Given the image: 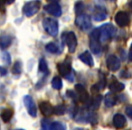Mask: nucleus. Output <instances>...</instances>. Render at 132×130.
<instances>
[{"label": "nucleus", "instance_id": "1", "mask_svg": "<svg viewBox=\"0 0 132 130\" xmlns=\"http://www.w3.org/2000/svg\"><path fill=\"white\" fill-rule=\"evenodd\" d=\"M116 34V28L111 24H104L99 27V40L101 44L110 41Z\"/></svg>", "mask_w": 132, "mask_h": 130}, {"label": "nucleus", "instance_id": "2", "mask_svg": "<svg viewBox=\"0 0 132 130\" xmlns=\"http://www.w3.org/2000/svg\"><path fill=\"white\" fill-rule=\"evenodd\" d=\"M43 26L46 33L51 36H56L59 32V24L55 19L46 17L43 19Z\"/></svg>", "mask_w": 132, "mask_h": 130}, {"label": "nucleus", "instance_id": "3", "mask_svg": "<svg viewBox=\"0 0 132 130\" xmlns=\"http://www.w3.org/2000/svg\"><path fill=\"white\" fill-rule=\"evenodd\" d=\"M90 49L92 53L98 55L101 53V44L99 40V28H96L90 34Z\"/></svg>", "mask_w": 132, "mask_h": 130}, {"label": "nucleus", "instance_id": "4", "mask_svg": "<svg viewBox=\"0 0 132 130\" xmlns=\"http://www.w3.org/2000/svg\"><path fill=\"white\" fill-rule=\"evenodd\" d=\"M75 24L80 28V30L84 32L90 30L92 26L90 15H86V14H81V15H77L75 19Z\"/></svg>", "mask_w": 132, "mask_h": 130}, {"label": "nucleus", "instance_id": "5", "mask_svg": "<svg viewBox=\"0 0 132 130\" xmlns=\"http://www.w3.org/2000/svg\"><path fill=\"white\" fill-rule=\"evenodd\" d=\"M40 1H29V2H26L24 5V7H23V14L27 17L34 16L40 9Z\"/></svg>", "mask_w": 132, "mask_h": 130}, {"label": "nucleus", "instance_id": "6", "mask_svg": "<svg viewBox=\"0 0 132 130\" xmlns=\"http://www.w3.org/2000/svg\"><path fill=\"white\" fill-rule=\"evenodd\" d=\"M57 70L61 75L69 79L72 74V62L70 59L67 57L62 62H59L57 64Z\"/></svg>", "mask_w": 132, "mask_h": 130}, {"label": "nucleus", "instance_id": "7", "mask_svg": "<svg viewBox=\"0 0 132 130\" xmlns=\"http://www.w3.org/2000/svg\"><path fill=\"white\" fill-rule=\"evenodd\" d=\"M114 20L119 27H126L130 23V15L126 11H119L115 15Z\"/></svg>", "mask_w": 132, "mask_h": 130}, {"label": "nucleus", "instance_id": "8", "mask_svg": "<svg viewBox=\"0 0 132 130\" xmlns=\"http://www.w3.org/2000/svg\"><path fill=\"white\" fill-rule=\"evenodd\" d=\"M63 41L68 47L69 51L71 53H74L77 47V38H76L74 32H68L65 34V36H63Z\"/></svg>", "mask_w": 132, "mask_h": 130}, {"label": "nucleus", "instance_id": "9", "mask_svg": "<svg viewBox=\"0 0 132 130\" xmlns=\"http://www.w3.org/2000/svg\"><path fill=\"white\" fill-rule=\"evenodd\" d=\"M44 9L45 12H47L48 14L53 15V16L59 17L62 15V8H61L60 4L56 1H53V2L45 5Z\"/></svg>", "mask_w": 132, "mask_h": 130}, {"label": "nucleus", "instance_id": "10", "mask_svg": "<svg viewBox=\"0 0 132 130\" xmlns=\"http://www.w3.org/2000/svg\"><path fill=\"white\" fill-rule=\"evenodd\" d=\"M24 104L26 106L27 112L31 117H35L37 115V108L33 98L30 95H26L24 97Z\"/></svg>", "mask_w": 132, "mask_h": 130}, {"label": "nucleus", "instance_id": "11", "mask_svg": "<svg viewBox=\"0 0 132 130\" xmlns=\"http://www.w3.org/2000/svg\"><path fill=\"white\" fill-rule=\"evenodd\" d=\"M107 68L110 72H117L120 68V60L116 55H109L106 60Z\"/></svg>", "mask_w": 132, "mask_h": 130}, {"label": "nucleus", "instance_id": "12", "mask_svg": "<svg viewBox=\"0 0 132 130\" xmlns=\"http://www.w3.org/2000/svg\"><path fill=\"white\" fill-rule=\"evenodd\" d=\"M75 90L76 94L78 96V99H80L81 103H86L89 102L90 100V96H89V92L86 90V89L82 86L81 84H76L75 85Z\"/></svg>", "mask_w": 132, "mask_h": 130}, {"label": "nucleus", "instance_id": "13", "mask_svg": "<svg viewBox=\"0 0 132 130\" xmlns=\"http://www.w3.org/2000/svg\"><path fill=\"white\" fill-rule=\"evenodd\" d=\"M113 125L118 129H121V128L125 127V126L127 125V119L125 116L120 113L116 114L113 117Z\"/></svg>", "mask_w": 132, "mask_h": 130}, {"label": "nucleus", "instance_id": "14", "mask_svg": "<svg viewBox=\"0 0 132 130\" xmlns=\"http://www.w3.org/2000/svg\"><path fill=\"white\" fill-rule=\"evenodd\" d=\"M53 107L48 101H43L39 104V109H40L41 113L45 117H49L53 114Z\"/></svg>", "mask_w": 132, "mask_h": 130}, {"label": "nucleus", "instance_id": "15", "mask_svg": "<svg viewBox=\"0 0 132 130\" xmlns=\"http://www.w3.org/2000/svg\"><path fill=\"white\" fill-rule=\"evenodd\" d=\"M79 59L85 63L86 65L90 67H92L94 65V62H93V58H92V54L89 51H85L84 53H82L81 54L79 55Z\"/></svg>", "mask_w": 132, "mask_h": 130}, {"label": "nucleus", "instance_id": "16", "mask_svg": "<svg viewBox=\"0 0 132 130\" xmlns=\"http://www.w3.org/2000/svg\"><path fill=\"white\" fill-rule=\"evenodd\" d=\"M12 44V37L8 34H2L0 36V48L1 49H6Z\"/></svg>", "mask_w": 132, "mask_h": 130}, {"label": "nucleus", "instance_id": "17", "mask_svg": "<svg viewBox=\"0 0 132 130\" xmlns=\"http://www.w3.org/2000/svg\"><path fill=\"white\" fill-rule=\"evenodd\" d=\"M117 97L113 93H108L104 98V104L108 108H111L117 103Z\"/></svg>", "mask_w": 132, "mask_h": 130}, {"label": "nucleus", "instance_id": "18", "mask_svg": "<svg viewBox=\"0 0 132 130\" xmlns=\"http://www.w3.org/2000/svg\"><path fill=\"white\" fill-rule=\"evenodd\" d=\"M109 89L111 92L113 93H118V92L122 91L125 89V85L121 82H119V81H113L110 84L109 86Z\"/></svg>", "mask_w": 132, "mask_h": 130}, {"label": "nucleus", "instance_id": "19", "mask_svg": "<svg viewBox=\"0 0 132 130\" xmlns=\"http://www.w3.org/2000/svg\"><path fill=\"white\" fill-rule=\"evenodd\" d=\"M13 116H14L13 109H11V108H6V109H4L2 112H1L0 117H1L2 120L4 121L5 123H7L11 120V118L13 117Z\"/></svg>", "mask_w": 132, "mask_h": 130}, {"label": "nucleus", "instance_id": "20", "mask_svg": "<svg viewBox=\"0 0 132 130\" xmlns=\"http://www.w3.org/2000/svg\"><path fill=\"white\" fill-rule=\"evenodd\" d=\"M105 84H106V80L105 79H101V81L97 83V84H94L93 86L90 89V91L94 94H98L101 90L105 88Z\"/></svg>", "mask_w": 132, "mask_h": 130}, {"label": "nucleus", "instance_id": "21", "mask_svg": "<svg viewBox=\"0 0 132 130\" xmlns=\"http://www.w3.org/2000/svg\"><path fill=\"white\" fill-rule=\"evenodd\" d=\"M107 18V13L105 8H101V10H99L97 8V11L94 13L93 15V19L95 21H103Z\"/></svg>", "mask_w": 132, "mask_h": 130}, {"label": "nucleus", "instance_id": "22", "mask_svg": "<svg viewBox=\"0 0 132 130\" xmlns=\"http://www.w3.org/2000/svg\"><path fill=\"white\" fill-rule=\"evenodd\" d=\"M102 101V96L101 94H94L93 98H92V101H90V106L94 109H97L101 104Z\"/></svg>", "mask_w": 132, "mask_h": 130}, {"label": "nucleus", "instance_id": "23", "mask_svg": "<svg viewBox=\"0 0 132 130\" xmlns=\"http://www.w3.org/2000/svg\"><path fill=\"white\" fill-rule=\"evenodd\" d=\"M67 111V107L64 104H61V105H57V106L53 107V114H55V115L58 116H62L64 115Z\"/></svg>", "mask_w": 132, "mask_h": 130}, {"label": "nucleus", "instance_id": "24", "mask_svg": "<svg viewBox=\"0 0 132 130\" xmlns=\"http://www.w3.org/2000/svg\"><path fill=\"white\" fill-rule=\"evenodd\" d=\"M52 87H53L54 90H60L62 88V81L59 76H55L53 80H52Z\"/></svg>", "mask_w": 132, "mask_h": 130}, {"label": "nucleus", "instance_id": "25", "mask_svg": "<svg viewBox=\"0 0 132 130\" xmlns=\"http://www.w3.org/2000/svg\"><path fill=\"white\" fill-rule=\"evenodd\" d=\"M45 49H46V51H47L48 53H61V51H59L58 45H57L56 44H54V42H49L48 44H46Z\"/></svg>", "mask_w": 132, "mask_h": 130}, {"label": "nucleus", "instance_id": "26", "mask_svg": "<svg viewBox=\"0 0 132 130\" xmlns=\"http://www.w3.org/2000/svg\"><path fill=\"white\" fill-rule=\"evenodd\" d=\"M65 125L62 124V122H53L48 127V130H65Z\"/></svg>", "mask_w": 132, "mask_h": 130}, {"label": "nucleus", "instance_id": "27", "mask_svg": "<svg viewBox=\"0 0 132 130\" xmlns=\"http://www.w3.org/2000/svg\"><path fill=\"white\" fill-rule=\"evenodd\" d=\"M39 72H42V73H48V66H47V62L44 60V58H42L39 62Z\"/></svg>", "mask_w": 132, "mask_h": 130}, {"label": "nucleus", "instance_id": "28", "mask_svg": "<svg viewBox=\"0 0 132 130\" xmlns=\"http://www.w3.org/2000/svg\"><path fill=\"white\" fill-rule=\"evenodd\" d=\"M12 72L15 75H19L22 72V63H21V62L17 60V62H15L13 69H12Z\"/></svg>", "mask_w": 132, "mask_h": 130}, {"label": "nucleus", "instance_id": "29", "mask_svg": "<svg viewBox=\"0 0 132 130\" xmlns=\"http://www.w3.org/2000/svg\"><path fill=\"white\" fill-rule=\"evenodd\" d=\"M74 9H75V13L77 14V15H81V14H82L83 10H84V4L82 2H77L75 4Z\"/></svg>", "mask_w": 132, "mask_h": 130}, {"label": "nucleus", "instance_id": "30", "mask_svg": "<svg viewBox=\"0 0 132 130\" xmlns=\"http://www.w3.org/2000/svg\"><path fill=\"white\" fill-rule=\"evenodd\" d=\"M3 62H4L5 64H6V65H9V64L11 63V56H10V54L7 51H5V53H3Z\"/></svg>", "mask_w": 132, "mask_h": 130}, {"label": "nucleus", "instance_id": "31", "mask_svg": "<svg viewBox=\"0 0 132 130\" xmlns=\"http://www.w3.org/2000/svg\"><path fill=\"white\" fill-rule=\"evenodd\" d=\"M48 122H49V120H47V119H43L40 130H48V127H49L48 126Z\"/></svg>", "mask_w": 132, "mask_h": 130}, {"label": "nucleus", "instance_id": "32", "mask_svg": "<svg viewBox=\"0 0 132 130\" xmlns=\"http://www.w3.org/2000/svg\"><path fill=\"white\" fill-rule=\"evenodd\" d=\"M126 114L129 117H132V107L131 106H128L126 108Z\"/></svg>", "mask_w": 132, "mask_h": 130}, {"label": "nucleus", "instance_id": "33", "mask_svg": "<svg viewBox=\"0 0 132 130\" xmlns=\"http://www.w3.org/2000/svg\"><path fill=\"white\" fill-rule=\"evenodd\" d=\"M6 73H7V71H6V69L0 67V75H1V76H6Z\"/></svg>", "mask_w": 132, "mask_h": 130}, {"label": "nucleus", "instance_id": "34", "mask_svg": "<svg viewBox=\"0 0 132 130\" xmlns=\"http://www.w3.org/2000/svg\"><path fill=\"white\" fill-rule=\"evenodd\" d=\"M4 5H5V2H0V10H1V11H3V12L5 11Z\"/></svg>", "mask_w": 132, "mask_h": 130}, {"label": "nucleus", "instance_id": "35", "mask_svg": "<svg viewBox=\"0 0 132 130\" xmlns=\"http://www.w3.org/2000/svg\"><path fill=\"white\" fill-rule=\"evenodd\" d=\"M73 130H83L82 128H80V127H76V128H74Z\"/></svg>", "mask_w": 132, "mask_h": 130}, {"label": "nucleus", "instance_id": "36", "mask_svg": "<svg viewBox=\"0 0 132 130\" xmlns=\"http://www.w3.org/2000/svg\"><path fill=\"white\" fill-rule=\"evenodd\" d=\"M16 130H24V129H16Z\"/></svg>", "mask_w": 132, "mask_h": 130}]
</instances>
